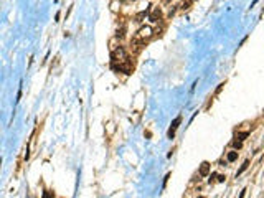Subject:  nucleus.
I'll return each mask as SVG.
<instances>
[{
    "instance_id": "f257e3e1",
    "label": "nucleus",
    "mask_w": 264,
    "mask_h": 198,
    "mask_svg": "<svg viewBox=\"0 0 264 198\" xmlns=\"http://www.w3.org/2000/svg\"><path fill=\"white\" fill-rule=\"evenodd\" d=\"M111 60L114 61V63H124V61H127V51L124 50L122 46H119V48H116L112 53H111Z\"/></svg>"
},
{
    "instance_id": "f03ea898",
    "label": "nucleus",
    "mask_w": 264,
    "mask_h": 198,
    "mask_svg": "<svg viewBox=\"0 0 264 198\" xmlns=\"http://www.w3.org/2000/svg\"><path fill=\"white\" fill-rule=\"evenodd\" d=\"M152 35H153V28H152V27H149V25H145V27H140V28H139V32H137L136 38H139L140 41L145 43V40L152 38Z\"/></svg>"
},
{
    "instance_id": "7ed1b4c3",
    "label": "nucleus",
    "mask_w": 264,
    "mask_h": 198,
    "mask_svg": "<svg viewBox=\"0 0 264 198\" xmlns=\"http://www.w3.org/2000/svg\"><path fill=\"white\" fill-rule=\"evenodd\" d=\"M180 122H182V116H177V117L174 119V122H172V125H170V129H169V137H170V139H174L175 130H177V127L180 125Z\"/></svg>"
},
{
    "instance_id": "20e7f679",
    "label": "nucleus",
    "mask_w": 264,
    "mask_h": 198,
    "mask_svg": "<svg viewBox=\"0 0 264 198\" xmlns=\"http://www.w3.org/2000/svg\"><path fill=\"white\" fill-rule=\"evenodd\" d=\"M160 18H162V10H160V8H153V10H152V13H150V17H149V20H150L152 23H157L158 20H160Z\"/></svg>"
},
{
    "instance_id": "39448f33",
    "label": "nucleus",
    "mask_w": 264,
    "mask_h": 198,
    "mask_svg": "<svg viewBox=\"0 0 264 198\" xmlns=\"http://www.w3.org/2000/svg\"><path fill=\"white\" fill-rule=\"evenodd\" d=\"M210 163L208 162H203V163H201V165H200V175L201 177H206V175H208V173H210Z\"/></svg>"
},
{
    "instance_id": "423d86ee",
    "label": "nucleus",
    "mask_w": 264,
    "mask_h": 198,
    "mask_svg": "<svg viewBox=\"0 0 264 198\" xmlns=\"http://www.w3.org/2000/svg\"><path fill=\"white\" fill-rule=\"evenodd\" d=\"M238 158V152H229L228 154V162H234Z\"/></svg>"
},
{
    "instance_id": "0eeeda50",
    "label": "nucleus",
    "mask_w": 264,
    "mask_h": 198,
    "mask_svg": "<svg viewBox=\"0 0 264 198\" xmlns=\"http://www.w3.org/2000/svg\"><path fill=\"white\" fill-rule=\"evenodd\" d=\"M248 165H249V162L246 160V162H244L243 165H241V168H239V170H238V173H236V175H241V173H243V172H244V170H246V168H248Z\"/></svg>"
},
{
    "instance_id": "6e6552de",
    "label": "nucleus",
    "mask_w": 264,
    "mask_h": 198,
    "mask_svg": "<svg viewBox=\"0 0 264 198\" xmlns=\"http://www.w3.org/2000/svg\"><path fill=\"white\" fill-rule=\"evenodd\" d=\"M244 137H248V132H243V134H239V136H238V139H239V141H244Z\"/></svg>"
},
{
    "instance_id": "1a4fd4ad",
    "label": "nucleus",
    "mask_w": 264,
    "mask_h": 198,
    "mask_svg": "<svg viewBox=\"0 0 264 198\" xmlns=\"http://www.w3.org/2000/svg\"><path fill=\"white\" fill-rule=\"evenodd\" d=\"M233 145L236 147V149H241V145H243V144H241V141H234V142H233Z\"/></svg>"
},
{
    "instance_id": "9d476101",
    "label": "nucleus",
    "mask_w": 264,
    "mask_h": 198,
    "mask_svg": "<svg viewBox=\"0 0 264 198\" xmlns=\"http://www.w3.org/2000/svg\"><path fill=\"white\" fill-rule=\"evenodd\" d=\"M124 32H126V28H121V32H117V38H124Z\"/></svg>"
},
{
    "instance_id": "9b49d317",
    "label": "nucleus",
    "mask_w": 264,
    "mask_h": 198,
    "mask_svg": "<svg viewBox=\"0 0 264 198\" xmlns=\"http://www.w3.org/2000/svg\"><path fill=\"white\" fill-rule=\"evenodd\" d=\"M190 2H191V0H190ZM190 2H185L183 5H182V8H183V10H186V8H188V5H190Z\"/></svg>"
},
{
    "instance_id": "f8f14e48",
    "label": "nucleus",
    "mask_w": 264,
    "mask_h": 198,
    "mask_svg": "<svg viewBox=\"0 0 264 198\" xmlns=\"http://www.w3.org/2000/svg\"><path fill=\"white\" fill-rule=\"evenodd\" d=\"M119 2H122V3H132V2H136V0H119Z\"/></svg>"
},
{
    "instance_id": "ddd939ff",
    "label": "nucleus",
    "mask_w": 264,
    "mask_h": 198,
    "mask_svg": "<svg viewBox=\"0 0 264 198\" xmlns=\"http://www.w3.org/2000/svg\"><path fill=\"white\" fill-rule=\"evenodd\" d=\"M218 182H220V183L224 182V175H218Z\"/></svg>"
},
{
    "instance_id": "4468645a",
    "label": "nucleus",
    "mask_w": 264,
    "mask_h": 198,
    "mask_svg": "<svg viewBox=\"0 0 264 198\" xmlns=\"http://www.w3.org/2000/svg\"><path fill=\"white\" fill-rule=\"evenodd\" d=\"M191 2H195V0H191Z\"/></svg>"
}]
</instances>
